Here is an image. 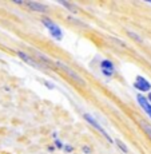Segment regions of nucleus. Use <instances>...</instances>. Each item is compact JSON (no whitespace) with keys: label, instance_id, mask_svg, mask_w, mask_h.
<instances>
[{"label":"nucleus","instance_id":"7","mask_svg":"<svg viewBox=\"0 0 151 154\" xmlns=\"http://www.w3.org/2000/svg\"><path fill=\"white\" fill-rule=\"evenodd\" d=\"M137 99H138V102H139V105L142 106V109H143L144 111L149 114V117L151 118V105L149 103V100H147L144 97H142V95H138L137 97Z\"/></svg>","mask_w":151,"mask_h":154},{"label":"nucleus","instance_id":"14","mask_svg":"<svg viewBox=\"0 0 151 154\" xmlns=\"http://www.w3.org/2000/svg\"><path fill=\"white\" fill-rule=\"evenodd\" d=\"M102 71H103V74H104L106 76H108V78L112 75V72H110V71H106V70H102Z\"/></svg>","mask_w":151,"mask_h":154},{"label":"nucleus","instance_id":"6","mask_svg":"<svg viewBox=\"0 0 151 154\" xmlns=\"http://www.w3.org/2000/svg\"><path fill=\"white\" fill-rule=\"evenodd\" d=\"M23 4H26L29 10L38 11V12H44L47 11V5L41 4V3H36V2H23Z\"/></svg>","mask_w":151,"mask_h":154},{"label":"nucleus","instance_id":"1","mask_svg":"<svg viewBox=\"0 0 151 154\" xmlns=\"http://www.w3.org/2000/svg\"><path fill=\"white\" fill-rule=\"evenodd\" d=\"M43 24H44V27H47V29L50 31L52 38H55L56 40H62V38H63L62 29L59 28L52 20H50L48 17H43Z\"/></svg>","mask_w":151,"mask_h":154},{"label":"nucleus","instance_id":"16","mask_svg":"<svg viewBox=\"0 0 151 154\" xmlns=\"http://www.w3.org/2000/svg\"><path fill=\"white\" fill-rule=\"evenodd\" d=\"M55 145H56V147H63V145H62V142L59 141V140L55 141Z\"/></svg>","mask_w":151,"mask_h":154},{"label":"nucleus","instance_id":"15","mask_svg":"<svg viewBox=\"0 0 151 154\" xmlns=\"http://www.w3.org/2000/svg\"><path fill=\"white\" fill-rule=\"evenodd\" d=\"M82 150H83L84 153H87V154L91 152V149H90V147H87V146H83V149H82Z\"/></svg>","mask_w":151,"mask_h":154},{"label":"nucleus","instance_id":"9","mask_svg":"<svg viewBox=\"0 0 151 154\" xmlns=\"http://www.w3.org/2000/svg\"><path fill=\"white\" fill-rule=\"evenodd\" d=\"M62 5H64V7L67 8V10H70L71 12H76L78 11V8H76V5H74L72 3H70V2H59Z\"/></svg>","mask_w":151,"mask_h":154},{"label":"nucleus","instance_id":"13","mask_svg":"<svg viewBox=\"0 0 151 154\" xmlns=\"http://www.w3.org/2000/svg\"><path fill=\"white\" fill-rule=\"evenodd\" d=\"M63 149H64V152H67V153H71L72 152V146H70V145H66V146H63Z\"/></svg>","mask_w":151,"mask_h":154},{"label":"nucleus","instance_id":"19","mask_svg":"<svg viewBox=\"0 0 151 154\" xmlns=\"http://www.w3.org/2000/svg\"><path fill=\"white\" fill-rule=\"evenodd\" d=\"M147 3H151V0H147Z\"/></svg>","mask_w":151,"mask_h":154},{"label":"nucleus","instance_id":"12","mask_svg":"<svg viewBox=\"0 0 151 154\" xmlns=\"http://www.w3.org/2000/svg\"><path fill=\"white\" fill-rule=\"evenodd\" d=\"M128 35H130L131 38H134L135 40H138V42H142V38H139L137 34H134V32H128Z\"/></svg>","mask_w":151,"mask_h":154},{"label":"nucleus","instance_id":"11","mask_svg":"<svg viewBox=\"0 0 151 154\" xmlns=\"http://www.w3.org/2000/svg\"><path fill=\"white\" fill-rule=\"evenodd\" d=\"M140 125H142V127H143V130H144V131H146V134H147V135H149V137L151 138V126L149 125V123L143 122V121H142V122H140Z\"/></svg>","mask_w":151,"mask_h":154},{"label":"nucleus","instance_id":"18","mask_svg":"<svg viewBox=\"0 0 151 154\" xmlns=\"http://www.w3.org/2000/svg\"><path fill=\"white\" fill-rule=\"evenodd\" d=\"M149 99H150V102H151V93L149 94Z\"/></svg>","mask_w":151,"mask_h":154},{"label":"nucleus","instance_id":"17","mask_svg":"<svg viewBox=\"0 0 151 154\" xmlns=\"http://www.w3.org/2000/svg\"><path fill=\"white\" fill-rule=\"evenodd\" d=\"M44 85H46V86H48L50 88H54V85H51V83H50V82H47V81H44Z\"/></svg>","mask_w":151,"mask_h":154},{"label":"nucleus","instance_id":"2","mask_svg":"<svg viewBox=\"0 0 151 154\" xmlns=\"http://www.w3.org/2000/svg\"><path fill=\"white\" fill-rule=\"evenodd\" d=\"M84 119L86 121H87V122L88 123H90V125L91 126H94V127H95V129L98 130V131H99L100 133V134H102L103 135V137H104L106 138V140H108V142H112V140H111V137H110V135H108L107 134V131H106V130L104 129H103V127L102 126H100V123L99 122H98V121L95 119V118H94L92 117V115H91V114H87V112H86V114H84Z\"/></svg>","mask_w":151,"mask_h":154},{"label":"nucleus","instance_id":"4","mask_svg":"<svg viewBox=\"0 0 151 154\" xmlns=\"http://www.w3.org/2000/svg\"><path fill=\"white\" fill-rule=\"evenodd\" d=\"M17 55H19V58L22 59V60H24L26 63L31 64V66L36 67V69H39V70H44V66L41 63H39L38 60H35L34 56H29L28 54H26V52H23V51H17Z\"/></svg>","mask_w":151,"mask_h":154},{"label":"nucleus","instance_id":"10","mask_svg":"<svg viewBox=\"0 0 151 154\" xmlns=\"http://www.w3.org/2000/svg\"><path fill=\"white\" fill-rule=\"evenodd\" d=\"M115 143H116V146L118 147H119V149L120 150H122V152L123 153H128V149H127V146H126V145H124V142H122V141H119V140H116V141H115Z\"/></svg>","mask_w":151,"mask_h":154},{"label":"nucleus","instance_id":"3","mask_svg":"<svg viewBox=\"0 0 151 154\" xmlns=\"http://www.w3.org/2000/svg\"><path fill=\"white\" fill-rule=\"evenodd\" d=\"M56 64H58V66H59V67H60V69H62V70H63V71H64V72H66V74H67V75H68V76H70V78H72V79H74V81H75V82H76V83H79V85H80V86H84V85H86V82H84V81H83V79H82V78H80V76H79V75H78V74H76V72H75V71H74V70H71V69H70V67H68V66H67V64L62 63V62H58V63H56Z\"/></svg>","mask_w":151,"mask_h":154},{"label":"nucleus","instance_id":"8","mask_svg":"<svg viewBox=\"0 0 151 154\" xmlns=\"http://www.w3.org/2000/svg\"><path fill=\"white\" fill-rule=\"evenodd\" d=\"M100 67H102V70H106V71H110V72H114V64H112L111 60H108V59H104V60L100 63Z\"/></svg>","mask_w":151,"mask_h":154},{"label":"nucleus","instance_id":"5","mask_svg":"<svg viewBox=\"0 0 151 154\" xmlns=\"http://www.w3.org/2000/svg\"><path fill=\"white\" fill-rule=\"evenodd\" d=\"M134 86L138 88V90H140V91H149L151 88L150 82H147L143 76H137V81H135Z\"/></svg>","mask_w":151,"mask_h":154}]
</instances>
